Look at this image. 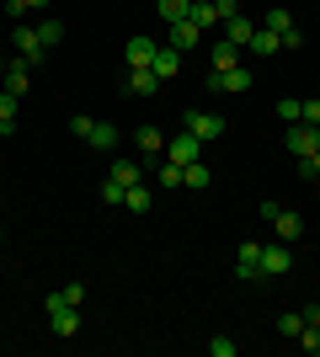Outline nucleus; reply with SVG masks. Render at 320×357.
Returning a JSON list of instances; mask_svg holds the SVG:
<instances>
[{
  "mask_svg": "<svg viewBox=\"0 0 320 357\" xmlns=\"http://www.w3.org/2000/svg\"><path fill=\"white\" fill-rule=\"evenodd\" d=\"M235 278H241V283H273V278L261 272V245H257V240H245V245H241V256H235Z\"/></svg>",
  "mask_w": 320,
  "mask_h": 357,
  "instance_id": "nucleus-1",
  "label": "nucleus"
},
{
  "mask_svg": "<svg viewBox=\"0 0 320 357\" xmlns=\"http://www.w3.org/2000/svg\"><path fill=\"white\" fill-rule=\"evenodd\" d=\"M166 43L176 48V54L203 48V27H198V22H187V16H182V22H166Z\"/></svg>",
  "mask_w": 320,
  "mask_h": 357,
  "instance_id": "nucleus-2",
  "label": "nucleus"
},
{
  "mask_svg": "<svg viewBox=\"0 0 320 357\" xmlns=\"http://www.w3.org/2000/svg\"><path fill=\"white\" fill-rule=\"evenodd\" d=\"M320 149V128H310V123H289V155L294 160H310Z\"/></svg>",
  "mask_w": 320,
  "mask_h": 357,
  "instance_id": "nucleus-3",
  "label": "nucleus"
},
{
  "mask_svg": "<svg viewBox=\"0 0 320 357\" xmlns=\"http://www.w3.org/2000/svg\"><path fill=\"white\" fill-rule=\"evenodd\" d=\"M166 160H176V165L203 160V139H192L187 128H182V134H171V139H166Z\"/></svg>",
  "mask_w": 320,
  "mask_h": 357,
  "instance_id": "nucleus-4",
  "label": "nucleus"
},
{
  "mask_svg": "<svg viewBox=\"0 0 320 357\" xmlns=\"http://www.w3.org/2000/svg\"><path fill=\"white\" fill-rule=\"evenodd\" d=\"M11 43H16V59H27V64H43V54H48V48L38 43V27H27V22H16Z\"/></svg>",
  "mask_w": 320,
  "mask_h": 357,
  "instance_id": "nucleus-5",
  "label": "nucleus"
},
{
  "mask_svg": "<svg viewBox=\"0 0 320 357\" xmlns=\"http://www.w3.org/2000/svg\"><path fill=\"white\" fill-rule=\"evenodd\" d=\"M182 128H187L192 139H203V144H208V139H219V134H224V118H219V112H187V118H182Z\"/></svg>",
  "mask_w": 320,
  "mask_h": 357,
  "instance_id": "nucleus-6",
  "label": "nucleus"
},
{
  "mask_svg": "<svg viewBox=\"0 0 320 357\" xmlns=\"http://www.w3.org/2000/svg\"><path fill=\"white\" fill-rule=\"evenodd\" d=\"M294 256H289V240H273V245H261V272L267 278H289Z\"/></svg>",
  "mask_w": 320,
  "mask_h": 357,
  "instance_id": "nucleus-7",
  "label": "nucleus"
},
{
  "mask_svg": "<svg viewBox=\"0 0 320 357\" xmlns=\"http://www.w3.org/2000/svg\"><path fill=\"white\" fill-rule=\"evenodd\" d=\"M261 27H273L277 38H283V48H299V43H305V32H299V22H294L289 11H267V16H261Z\"/></svg>",
  "mask_w": 320,
  "mask_h": 357,
  "instance_id": "nucleus-8",
  "label": "nucleus"
},
{
  "mask_svg": "<svg viewBox=\"0 0 320 357\" xmlns=\"http://www.w3.org/2000/svg\"><path fill=\"white\" fill-rule=\"evenodd\" d=\"M48 326H54L59 342H70V336H80V310L75 304H59V310H48Z\"/></svg>",
  "mask_w": 320,
  "mask_h": 357,
  "instance_id": "nucleus-9",
  "label": "nucleus"
},
{
  "mask_svg": "<svg viewBox=\"0 0 320 357\" xmlns=\"http://www.w3.org/2000/svg\"><path fill=\"white\" fill-rule=\"evenodd\" d=\"M0 91L27 96V91H32V64H27V59H11V64H6V80H0Z\"/></svg>",
  "mask_w": 320,
  "mask_h": 357,
  "instance_id": "nucleus-10",
  "label": "nucleus"
},
{
  "mask_svg": "<svg viewBox=\"0 0 320 357\" xmlns=\"http://www.w3.org/2000/svg\"><path fill=\"white\" fill-rule=\"evenodd\" d=\"M203 86H208V91H224V96H229V91H245V86H251V70H245V64H235V70H224V75H208Z\"/></svg>",
  "mask_w": 320,
  "mask_h": 357,
  "instance_id": "nucleus-11",
  "label": "nucleus"
},
{
  "mask_svg": "<svg viewBox=\"0 0 320 357\" xmlns=\"http://www.w3.org/2000/svg\"><path fill=\"white\" fill-rule=\"evenodd\" d=\"M155 38H128V48H123V59H128V70H144V64H155Z\"/></svg>",
  "mask_w": 320,
  "mask_h": 357,
  "instance_id": "nucleus-12",
  "label": "nucleus"
},
{
  "mask_svg": "<svg viewBox=\"0 0 320 357\" xmlns=\"http://www.w3.org/2000/svg\"><path fill=\"white\" fill-rule=\"evenodd\" d=\"M150 70L160 75V80H176V75H182V54H176L171 43H160V48H155V64H150Z\"/></svg>",
  "mask_w": 320,
  "mask_h": 357,
  "instance_id": "nucleus-13",
  "label": "nucleus"
},
{
  "mask_svg": "<svg viewBox=\"0 0 320 357\" xmlns=\"http://www.w3.org/2000/svg\"><path fill=\"white\" fill-rule=\"evenodd\" d=\"M267 224H273V229H277V240H289V245H294L299 235H305V219H299V213H289V208H277Z\"/></svg>",
  "mask_w": 320,
  "mask_h": 357,
  "instance_id": "nucleus-14",
  "label": "nucleus"
},
{
  "mask_svg": "<svg viewBox=\"0 0 320 357\" xmlns=\"http://www.w3.org/2000/svg\"><path fill=\"white\" fill-rule=\"evenodd\" d=\"M219 27H224V43L245 48V43H251V32H257V22H251V16H229V22H219Z\"/></svg>",
  "mask_w": 320,
  "mask_h": 357,
  "instance_id": "nucleus-15",
  "label": "nucleus"
},
{
  "mask_svg": "<svg viewBox=\"0 0 320 357\" xmlns=\"http://www.w3.org/2000/svg\"><path fill=\"white\" fill-rule=\"evenodd\" d=\"M245 48H251V54H261V59H267V54H283V38H277L273 27H261V22H257V32H251V43H245Z\"/></svg>",
  "mask_w": 320,
  "mask_h": 357,
  "instance_id": "nucleus-16",
  "label": "nucleus"
},
{
  "mask_svg": "<svg viewBox=\"0 0 320 357\" xmlns=\"http://www.w3.org/2000/svg\"><path fill=\"white\" fill-rule=\"evenodd\" d=\"M241 64V48L235 43H213V54H208V75H224V70H235Z\"/></svg>",
  "mask_w": 320,
  "mask_h": 357,
  "instance_id": "nucleus-17",
  "label": "nucleus"
},
{
  "mask_svg": "<svg viewBox=\"0 0 320 357\" xmlns=\"http://www.w3.org/2000/svg\"><path fill=\"white\" fill-rule=\"evenodd\" d=\"M80 298H86V283H80V278H75V283L54 288V294L43 298V310H59V304H75V310H80Z\"/></svg>",
  "mask_w": 320,
  "mask_h": 357,
  "instance_id": "nucleus-18",
  "label": "nucleus"
},
{
  "mask_svg": "<svg viewBox=\"0 0 320 357\" xmlns=\"http://www.w3.org/2000/svg\"><path fill=\"white\" fill-rule=\"evenodd\" d=\"M86 144H91V149H118V123H102V118H96L91 134H86Z\"/></svg>",
  "mask_w": 320,
  "mask_h": 357,
  "instance_id": "nucleus-19",
  "label": "nucleus"
},
{
  "mask_svg": "<svg viewBox=\"0 0 320 357\" xmlns=\"http://www.w3.org/2000/svg\"><path fill=\"white\" fill-rule=\"evenodd\" d=\"M134 144L144 149V155H150V160H155V155H166V134H160V128H155V123H150V128H139V134H134Z\"/></svg>",
  "mask_w": 320,
  "mask_h": 357,
  "instance_id": "nucleus-20",
  "label": "nucleus"
},
{
  "mask_svg": "<svg viewBox=\"0 0 320 357\" xmlns=\"http://www.w3.org/2000/svg\"><path fill=\"white\" fill-rule=\"evenodd\" d=\"M187 22H198L203 32L219 27V11H213V0H192V6H187Z\"/></svg>",
  "mask_w": 320,
  "mask_h": 357,
  "instance_id": "nucleus-21",
  "label": "nucleus"
},
{
  "mask_svg": "<svg viewBox=\"0 0 320 357\" xmlns=\"http://www.w3.org/2000/svg\"><path fill=\"white\" fill-rule=\"evenodd\" d=\"M155 86H160V75H155L150 64H144V70H128V91H134V96H150Z\"/></svg>",
  "mask_w": 320,
  "mask_h": 357,
  "instance_id": "nucleus-22",
  "label": "nucleus"
},
{
  "mask_svg": "<svg viewBox=\"0 0 320 357\" xmlns=\"http://www.w3.org/2000/svg\"><path fill=\"white\" fill-rule=\"evenodd\" d=\"M213 181V171L203 160H192V165H182V187H192V192H203V187H208Z\"/></svg>",
  "mask_w": 320,
  "mask_h": 357,
  "instance_id": "nucleus-23",
  "label": "nucleus"
},
{
  "mask_svg": "<svg viewBox=\"0 0 320 357\" xmlns=\"http://www.w3.org/2000/svg\"><path fill=\"white\" fill-rule=\"evenodd\" d=\"M155 176H160V192H176V187H182V165L176 160H160V165H150Z\"/></svg>",
  "mask_w": 320,
  "mask_h": 357,
  "instance_id": "nucleus-24",
  "label": "nucleus"
},
{
  "mask_svg": "<svg viewBox=\"0 0 320 357\" xmlns=\"http://www.w3.org/2000/svg\"><path fill=\"white\" fill-rule=\"evenodd\" d=\"M150 203H155V197H150V187H144V181H134V187L123 192V208H128V213H144Z\"/></svg>",
  "mask_w": 320,
  "mask_h": 357,
  "instance_id": "nucleus-25",
  "label": "nucleus"
},
{
  "mask_svg": "<svg viewBox=\"0 0 320 357\" xmlns=\"http://www.w3.org/2000/svg\"><path fill=\"white\" fill-rule=\"evenodd\" d=\"M299 331H305V310H283V314H277V336L299 342Z\"/></svg>",
  "mask_w": 320,
  "mask_h": 357,
  "instance_id": "nucleus-26",
  "label": "nucleus"
},
{
  "mask_svg": "<svg viewBox=\"0 0 320 357\" xmlns=\"http://www.w3.org/2000/svg\"><path fill=\"white\" fill-rule=\"evenodd\" d=\"M16 102H22V96L0 91V134H11V128H16Z\"/></svg>",
  "mask_w": 320,
  "mask_h": 357,
  "instance_id": "nucleus-27",
  "label": "nucleus"
},
{
  "mask_svg": "<svg viewBox=\"0 0 320 357\" xmlns=\"http://www.w3.org/2000/svg\"><path fill=\"white\" fill-rule=\"evenodd\" d=\"M187 6H192V0H155L160 22H182V16H187Z\"/></svg>",
  "mask_w": 320,
  "mask_h": 357,
  "instance_id": "nucleus-28",
  "label": "nucleus"
},
{
  "mask_svg": "<svg viewBox=\"0 0 320 357\" xmlns=\"http://www.w3.org/2000/svg\"><path fill=\"white\" fill-rule=\"evenodd\" d=\"M112 176H118L123 187H134V181H144V165H134V160H118V165H112Z\"/></svg>",
  "mask_w": 320,
  "mask_h": 357,
  "instance_id": "nucleus-29",
  "label": "nucleus"
},
{
  "mask_svg": "<svg viewBox=\"0 0 320 357\" xmlns=\"http://www.w3.org/2000/svg\"><path fill=\"white\" fill-rule=\"evenodd\" d=\"M123 192H128V187H123L118 176H107V181H102V203H107V208H123Z\"/></svg>",
  "mask_w": 320,
  "mask_h": 357,
  "instance_id": "nucleus-30",
  "label": "nucleus"
},
{
  "mask_svg": "<svg viewBox=\"0 0 320 357\" xmlns=\"http://www.w3.org/2000/svg\"><path fill=\"white\" fill-rule=\"evenodd\" d=\"M277 118H283V123H305V102L283 96V102H277Z\"/></svg>",
  "mask_w": 320,
  "mask_h": 357,
  "instance_id": "nucleus-31",
  "label": "nucleus"
},
{
  "mask_svg": "<svg viewBox=\"0 0 320 357\" xmlns=\"http://www.w3.org/2000/svg\"><path fill=\"white\" fill-rule=\"evenodd\" d=\"M59 38H64V22H38V43L43 48H54Z\"/></svg>",
  "mask_w": 320,
  "mask_h": 357,
  "instance_id": "nucleus-32",
  "label": "nucleus"
},
{
  "mask_svg": "<svg viewBox=\"0 0 320 357\" xmlns=\"http://www.w3.org/2000/svg\"><path fill=\"white\" fill-rule=\"evenodd\" d=\"M43 6H48V0H6V11H11L16 22H22L27 11H43Z\"/></svg>",
  "mask_w": 320,
  "mask_h": 357,
  "instance_id": "nucleus-33",
  "label": "nucleus"
},
{
  "mask_svg": "<svg viewBox=\"0 0 320 357\" xmlns=\"http://www.w3.org/2000/svg\"><path fill=\"white\" fill-rule=\"evenodd\" d=\"M299 347H305L310 357H320V326H305V331H299Z\"/></svg>",
  "mask_w": 320,
  "mask_h": 357,
  "instance_id": "nucleus-34",
  "label": "nucleus"
},
{
  "mask_svg": "<svg viewBox=\"0 0 320 357\" xmlns=\"http://www.w3.org/2000/svg\"><path fill=\"white\" fill-rule=\"evenodd\" d=\"M208 352H213V357H235V352H241V347L229 342V336H213V342H208Z\"/></svg>",
  "mask_w": 320,
  "mask_h": 357,
  "instance_id": "nucleus-35",
  "label": "nucleus"
},
{
  "mask_svg": "<svg viewBox=\"0 0 320 357\" xmlns=\"http://www.w3.org/2000/svg\"><path fill=\"white\" fill-rule=\"evenodd\" d=\"M91 123H96V118H86V112H75V118H70V134H75V139H86V134H91Z\"/></svg>",
  "mask_w": 320,
  "mask_h": 357,
  "instance_id": "nucleus-36",
  "label": "nucleus"
},
{
  "mask_svg": "<svg viewBox=\"0 0 320 357\" xmlns=\"http://www.w3.org/2000/svg\"><path fill=\"white\" fill-rule=\"evenodd\" d=\"M213 11H219V22H229V16H241V0H213Z\"/></svg>",
  "mask_w": 320,
  "mask_h": 357,
  "instance_id": "nucleus-37",
  "label": "nucleus"
},
{
  "mask_svg": "<svg viewBox=\"0 0 320 357\" xmlns=\"http://www.w3.org/2000/svg\"><path fill=\"white\" fill-rule=\"evenodd\" d=\"M299 176H320V149L310 155V160H299Z\"/></svg>",
  "mask_w": 320,
  "mask_h": 357,
  "instance_id": "nucleus-38",
  "label": "nucleus"
},
{
  "mask_svg": "<svg viewBox=\"0 0 320 357\" xmlns=\"http://www.w3.org/2000/svg\"><path fill=\"white\" fill-rule=\"evenodd\" d=\"M305 123H310V128H320V96H315V102H305Z\"/></svg>",
  "mask_w": 320,
  "mask_h": 357,
  "instance_id": "nucleus-39",
  "label": "nucleus"
},
{
  "mask_svg": "<svg viewBox=\"0 0 320 357\" xmlns=\"http://www.w3.org/2000/svg\"><path fill=\"white\" fill-rule=\"evenodd\" d=\"M305 326H320V304H305Z\"/></svg>",
  "mask_w": 320,
  "mask_h": 357,
  "instance_id": "nucleus-40",
  "label": "nucleus"
},
{
  "mask_svg": "<svg viewBox=\"0 0 320 357\" xmlns=\"http://www.w3.org/2000/svg\"><path fill=\"white\" fill-rule=\"evenodd\" d=\"M0 80H6V59H0Z\"/></svg>",
  "mask_w": 320,
  "mask_h": 357,
  "instance_id": "nucleus-41",
  "label": "nucleus"
}]
</instances>
